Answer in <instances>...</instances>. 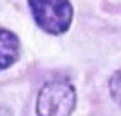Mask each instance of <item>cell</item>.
<instances>
[{
    "instance_id": "3957f363",
    "label": "cell",
    "mask_w": 121,
    "mask_h": 116,
    "mask_svg": "<svg viewBox=\"0 0 121 116\" xmlns=\"http://www.w3.org/2000/svg\"><path fill=\"white\" fill-rule=\"evenodd\" d=\"M20 56V40L9 29L0 27V71L7 69Z\"/></svg>"
},
{
    "instance_id": "7a4b0ae2",
    "label": "cell",
    "mask_w": 121,
    "mask_h": 116,
    "mask_svg": "<svg viewBox=\"0 0 121 116\" xmlns=\"http://www.w3.org/2000/svg\"><path fill=\"white\" fill-rule=\"evenodd\" d=\"M36 25L49 35H63L72 24V5L69 0H27Z\"/></svg>"
},
{
    "instance_id": "6da1fadb",
    "label": "cell",
    "mask_w": 121,
    "mask_h": 116,
    "mask_svg": "<svg viewBox=\"0 0 121 116\" xmlns=\"http://www.w3.org/2000/svg\"><path fill=\"white\" fill-rule=\"evenodd\" d=\"M76 107V89L61 78L45 82L38 91L36 114L38 116H71Z\"/></svg>"
},
{
    "instance_id": "277c9868",
    "label": "cell",
    "mask_w": 121,
    "mask_h": 116,
    "mask_svg": "<svg viewBox=\"0 0 121 116\" xmlns=\"http://www.w3.org/2000/svg\"><path fill=\"white\" fill-rule=\"evenodd\" d=\"M108 91H110V96L114 98V102H117L121 105V69L116 71L110 76V80H108Z\"/></svg>"
},
{
    "instance_id": "5b68a950",
    "label": "cell",
    "mask_w": 121,
    "mask_h": 116,
    "mask_svg": "<svg viewBox=\"0 0 121 116\" xmlns=\"http://www.w3.org/2000/svg\"><path fill=\"white\" fill-rule=\"evenodd\" d=\"M0 116H13V111L5 105H0Z\"/></svg>"
}]
</instances>
